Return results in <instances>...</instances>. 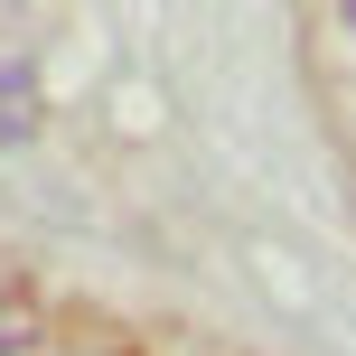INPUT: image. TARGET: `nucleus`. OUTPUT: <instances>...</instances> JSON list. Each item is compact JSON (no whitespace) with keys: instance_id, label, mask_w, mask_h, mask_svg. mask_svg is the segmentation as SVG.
I'll use <instances>...</instances> for the list:
<instances>
[{"instance_id":"obj_3","label":"nucleus","mask_w":356,"mask_h":356,"mask_svg":"<svg viewBox=\"0 0 356 356\" xmlns=\"http://www.w3.org/2000/svg\"><path fill=\"white\" fill-rule=\"evenodd\" d=\"M347 19H356V0H347Z\"/></svg>"},{"instance_id":"obj_1","label":"nucleus","mask_w":356,"mask_h":356,"mask_svg":"<svg viewBox=\"0 0 356 356\" xmlns=\"http://www.w3.org/2000/svg\"><path fill=\"white\" fill-rule=\"evenodd\" d=\"M38 113V56H29V19L0 0V141H19Z\"/></svg>"},{"instance_id":"obj_2","label":"nucleus","mask_w":356,"mask_h":356,"mask_svg":"<svg viewBox=\"0 0 356 356\" xmlns=\"http://www.w3.org/2000/svg\"><path fill=\"white\" fill-rule=\"evenodd\" d=\"M29 338H38V309H29V291H10V282H0V356H19Z\"/></svg>"}]
</instances>
